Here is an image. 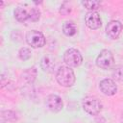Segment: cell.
Returning <instances> with one entry per match:
<instances>
[{
    "mask_svg": "<svg viewBox=\"0 0 123 123\" xmlns=\"http://www.w3.org/2000/svg\"><path fill=\"white\" fill-rule=\"evenodd\" d=\"M30 57H31V51H30L28 48L23 47V48H21V49L19 50V58H20L21 60L26 61V60L30 59Z\"/></svg>",
    "mask_w": 123,
    "mask_h": 123,
    "instance_id": "cell-15",
    "label": "cell"
},
{
    "mask_svg": "<svg viewBox=\"0 0 123 123\" xmlns=\"http://www.w3.org/2000/svg\"><path fill=\"white\" fill-rule=\"evenodd\" d=\"M46 106L51 111L58 112L62 109L63 103H62V100L58 95L51 94L46 98Z\"/></svg>",
    "mask_w": 123,
    "mask_h": 123,
    "instance_id": "cell-7",
    "label": "cell"
},
{
    "mask_svg": "<svg viewBox=\"0 0 123 123\" xmlns=\"http://www.w3.org/2000/svg\"><path fill=\"white\" fill-rule=\"evenodd\" d=\"M56 78H57L58 83L61 86H65V87L72 86L76 80L73 70L69 66H64V65H62L58 69Z\"/></svg>",
    "mask_w": 123,
    "mask_h": 123,
    "instance_id": "cell-1",
    "label": "cell"
},
{
    "mask_svg": "<svg viewBox=\"0 0 123 123\" xmlns=\"http://www.w3.org/2000/svg\"><path fill=\"white\" fill-rule=\"evenodd\" d=\"M85 21L86 26L92 30H96L101 26V17L97 12H90L86 13Z\"/></svg>",
    "mask_w": 123,
    "mask_h": 123,
    "instance_id": "cell-8",
    "label": "cell"
},
{
    "mask_svg": "<svg viewBox=\"0 0 123 123\" xmlns=\"http://www.w3.org/2000/svg\"><path fill=\"white\" fill-rule=\"evenodd\" d=\"M26 41L29 45H31L34 48L42 47L44 46L46 40L41 32H38L37 30L29 31L26 35Z\"/></svg>",
    "mask_w": 123,
    "mask_h": 123,
    "instance_id": "cell-5",
    "label": "cell"
},
{
    "mask_svg": "<svg viewBox=\"0 0 123 123\" xmlns=\"http://www.w3.org/2000/svg\"><path fill=\"white\" fill-rule=\"evenodd\" d=\"M31 11H32V8H30L28 10L24 7H18L14 11V17L17 21L24 22L27 19L31 18Z\"/></svg>",
    "mask_w": 123,
    "mask_h": 123,
    "instance_id": "cell-10",
    "label": "cell"
},
{
    "mask_svg": "<svg viewBox=\"0 0 123 123\" xmlns=\"http://www.w3.org/2000/svg\"><path fill=\"white\" fill-rule=\"evenodd\" d=\"M122 31V24L117 20H112L109 22L106 26V33L111 38H117Z\"/></svg>",
    "mask_w": 123,
    "mask_h": 123,
    "instance_id": "cell-6",
    "label": "cell"
},
{
    "mask_svg": "<svg viewBox=\"0 0 123 123\" xmlns=\"http://www.w3.org/2000/svg\"><path fill=\"white\" fill-rule=\"evenodd\" d=\"M114 63L113 54L110 50H102L96 59V64L102 69H110Z\"/></svg>",
    "mask_w": 123,
    "mask_h": 123,
    "instance_id": "cell-3",
    "label": "cell"
},
{
    "mask_svg": "<svg viewBox=\"0 0 123 123\" xmlns=\"http://www.w3.org/2000/svg\"><path fill=\"white\" fill-rule=\"evenodd\" d=\"M35 70H36V68H35V67L29 68L28 70H26V71L24 72L23 77H24L28 82H33V81H34V79H35V77H36V75H32V72H34Z\"/></svg>",
    "mask_w": 123,
    "mask_h": 123,
    "instance_id": "cell-16",
    "label": "cell"
},
{
    "mask_svg": "<svg viewBox=\"0 0 123 123\" xmlns=\"http://www.w3.org/2000/svg\"><path fill=\"white\" fill-rule=\"evenodd\" d=\"M121 122L123 123V114H122V117H121Z\"/></svg>",
    "mask_w": 123,
    "mask_h": 123,
    "instance_id": "cell-17",
    "label": "cell"
},
{
    "mask_svg": "<svg viewBox=\"0 0 123 123\" xmlns=\"http://www.w3.org/2000/svg\"><path fill=\"white\" fill-rule=\"evenodd\" d=\"M63 60L68 66H72V67L79 66L83 62L81 53L75 48H70L66 50L63 55Z\"/></svg>",
    "mask_w": 123,
    "mask_h": 123,
    "instance_id": "cell-4",
    "label": "cell"
},
{
    "mask_svg": "<svg viewBox=\"0 0 123 123\" xmlns=\"http://www.w3.org/2000/svg\"><path fill=\"white\" fill-rule=\"evenodd\" d=\"M100 89L101 91L108 96H111L116 93L117 91V86L115 83L111 79H104L100 82Z\"/></svg>",
    "mask_w": 123,
    "mask_h": 123,
    "instance_id": "cell-9",
    "label": "cell"
},
{
    "mask_svg": "<svg viewBox=\"0 0 123 123\" xmlns=\"http://www.w3.org/2000/svg\"><path fill=\"white\" fill-rule=\"evenodd\" d=\"M82 4L86 7V9L89 10V11H95L97 9L100 8V1H96V0H87V1H83Z\"/></svg>",
    "mask_w": 123,
    "mask_h": 123,
    "instance_id": "cell-13",
    "label": "cell"
},
{
    "mask_svg": "<svg viewBox=\"0 0 123 123\" xmlns=\"http://www.w3.org/2000/svg\"><path fill=\"white\" fill-rule=\"evenodd\" d=\"M83 108L87 113L96 115L102 111V103L96 97L87 96L83 100Z\"/></svg>",
    "mask_w": 123,
    "mask_h": 123,
    "instance_id": "cell-2",
    "label": "cell"
},
{
    "mask_svg": "<svg viewBox=\"0 0 123 123\" xmlns=\"http://www.w3.org/2000/svg\"><path fill=\"white\" fill-rule=\"evenodd\" d=\"M112 77L114 80L116 81H123V66L119 65V66H116L113 70H112Z\"/></svg>",
    "mask_w": 123,
    "mask_h": 123,
    "instance_id": "cell-14",
    "label": "cell"
},
{
    "mask_svg": "<svg viewBox=\"0 0 123 123\" xmlns=\"http://www.w3.org/2000/svg\"><path fill=\"white\" fill-rule=\"evenodd\" d=\"M40 66H41V68H42L44 71L50 72V71H52V69H53L54 66H55L54 60H53L50 56H46V57H44V58L41 60Z\"/></svg>",
    "mask_w": 123,
    "mask_h": 123,
    "instance_id": "cell-12",
    "label": "cell"
},
{
    "mask_svg": "<svg viewBox=\"0 0 123 123\" xmlns=\"http://www.w3.org/2000/svg\"><path fill=\"white\" fill-rule=\"evenodd\" d=\"M62 31L64 35L71 37L77 33V26L73 21H66L62 26Z\"/></svg>",
    "mask_w": 123,
    "mask_h": 123,
    "instance_id": "cell-11",
    "label": "cell"
}]
</instances>
